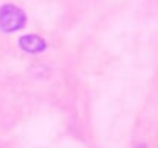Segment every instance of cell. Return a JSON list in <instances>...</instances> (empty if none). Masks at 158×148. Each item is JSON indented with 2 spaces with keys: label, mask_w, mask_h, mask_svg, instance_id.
<instances>
[{
  "label": "cell",
  "mask_w": 158,
  "mask_h": 148,
  "mask_svg": "<svg viewBox=\"0 0 158 148\" xmlns=\"http://www.w3.org/2000/svg\"><path fill=\"white\" fill-rule=\"evenodd\" d=\"M25 14L23 11L11 3H6L0 6V28L6 33H14L20 29L25 23Z\"/></svg>",
  "instance_id": "1"
},
{
  "label": "cell",
  "mask_w": 158,
  "mask_h": 148,
  "mask_svg": "<svg viewBox=\"0 0 158 148\" xmlns=\"http://www.w3.org/2000/svg\"><path fill=\"white\" fill-rule=\"evenodd\" d=\"M19 45L23 51L27 53H40L47 48V43L44 39H40L39 36H33V34H28V36H23L20 37L19 40Z\"/></svg>",
  "instance_id": "2"
},
{
  "label": "cell",
  "mask_w": 158,
  "mask_h": 148,
  "mask_svg": "<svg viewBox=\"0 0 158 148\" xmlns=\"http://www.w3.org/2000/svg\"><path fill=\"white\" fill-rule=\"evenodd\" d=\"M136 148H144V146H136Z\"/></svg>",
  "instance_id": "3"
}]
</instances>
